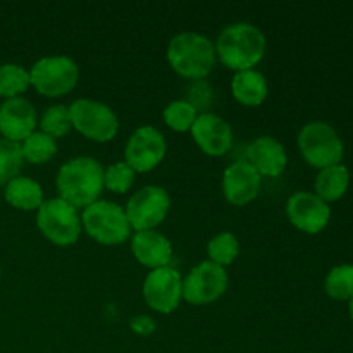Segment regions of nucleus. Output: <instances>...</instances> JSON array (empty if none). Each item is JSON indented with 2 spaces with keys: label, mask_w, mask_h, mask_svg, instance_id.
I'll use <instances>...</instances> for the list:
<instances>
[{
  "label": "nucleus",
  "mask_w": 353,
  "mask_h": 353,
  "mask_svg": "<svg viewBox=\"0 0 353 353\" xmlns=\"http://www.w3.org/2000/svg\"><path fill=\"white\" fill-rule=\"evenodd\" d=\"M143 296L148 305L162 314L178 309L183 296L181 276L172 268L154 269L143 283Z\"/></svg>",
  "instance_id": "12"
},
{
  "label": "nucleus",
  "mask_w": 353,
  "mask_h": 353,
  "mask_svg": "<svg viewBox=\"0 0 353 353\" xmlns=\"http://www.w3.org/2000/svg\"><path fill=\"white\" fill-rule=\"evenodd\" d=\"M286 214L299 230L316 234L327 226L331 209L326 202L309 192L293 193L286 203Z\"/></svg>",
  "instance_id": "13"
},
{
  "label": "nucleus",
  "mask_w": 353,
  "mask_h": 353,
  "mask_svg": "<svg viewBox=\"0 0 353 353\" xmlns=\"http://www.w3.org/2000/svg\"><path fill=\"white\" fill-rule=\"evenodd\" d=\"M40 126L41 131L50 134L52 138H59L68 134L72 128L69 107L57 103V105H52L48 107V109H45V112L41 114Z\"/></svg>",
  "instance_id": "26"
},
{
  "label": "nucleus",
  "mask_w": 353,
  "mask_h": 353,
  "mask_svg": "<svg viewBox=\"0 0 353 353\" xmlns=\"http://www.w3.org/2000/svg\"><path fill=\"white\" fill-rule=\"evenodd\" d=\"M265 37L250 23H234L224 28L217 38L216 55L226 68L236 72L252 69L262 61Z\"/></svg>",
  "instance_id": "2"
},
{
  "label": "nucleus",
  "mask_w": 353,
  "mask_h": 353,
  "mask_svg": "<svg viewBox=\"0 0 353 353\" xmlns=\"http://www.w3.org/2000/svg\"><path fill=\"white\" fill-rule=\"evenodd\" d=\"M186 102L195 107V110H209L212 103V88L205 79H195L186 88Z\"/></svg>",
  "instance_id": "30"
},
{
  "label": "nucleus",
  "mask_w": 353,
  "mask_h": 353,
  "mask_svg": "<svg viewBox=\"0 0 353 353\" xmlns=\"http://www.w3.org/2000/svg\"><path fill=\"white\" fill-rule=\"evenodd\" d=\"M192 134L199 147L214 157L224 155L233 145L231 126L223 117L212 112H203L196 116V121L192 126Z\"/></svg>",
  "instance_id": "14"
},
{
  "label": "nucleus",
  "mask_w": 353,
  "mask_h": 353,
  "mask_svg": "<svg viewBox=\"0 0 353 353\" xmlns=\"http://www.w3.org/2000/svg\"><path fill=\"white\" fill-rule=\"evenodd\" d=\"M37 224L47 240L61 247L76 243L81 233L78 212L62 199H52L41 203L37 214Z\"/></svg>",
  "instance_id": "7"
},
{
  "label": "nucleus",
  "mask_w": 353,
  "mask_h": 353,
  "mask_svg": "<svg viewBox=\"0 0 353 353\" xmlns=\"http://www.w3.org/2000/svg\"><path fill=\"white\" fill-rule=\"evenodd\" d=\"M37 126V112L26 99H7L0 105V133L10 141H24Z\"/></svg>",
  "instance_id": "15"
},
{
  "label": "nucleus",
  "mask_w": 353,
  "mask_h": 353,
  "mask_svg": "<svg viewBox=\"0 0 353 353\" xmlns=\"http://www.w3.org/2000/svg\"><path fill=\"white\" fill-rule=\"evenodd\" d=\"M164 137L154 126H141L131 134L126 145V164L134 172H148L157 168L165 155Z\"/></svg>",
  "instance_id": "11"
},
{
  "label": "nucleus",
  "mask_w": 353,
  "mask_h": 353,
  "mask_svg": "<svg viewBox=\"0 0 353 353\" xmlns=\"http://www.w3.org/2000/svg\"><path fill=\"white\" fill-rule=\"evenodd\" d=\"M299 147L303 159L319 169L338 165L343 159V141L334 128L323 121L305 124L299 134Z\"/></svg>",
  "instance_id": "4"
},
{
  "label": "nucleus",
  "mask_w": 353,
  "mask_h": 353,
  "mask_svg": "<svg viewBox=\"0 0 353 353\" xmlns=\"http://www.w3.org/2000/svg\"><path fill=\"white\" fill-rule=\"evenodd\" d=\"M348 309H350V317L353 319V296L350 299V305H348Z\"/></svg>",
  "instance_id": "32"
},
{
  "label": "nucleus",
  "mask_w": 353,
  "mask_h": 353,
  "mask_svg": "<svg viewBox=\"0 0 353 353\" xmlns=\"http://www.w3.org/2000/svg\"><path fill=\"white\" fill-rule=\"evenodd\" d=\"M131 250L140 264L150 269L168 268L172 259V245L157 231H138L131 241Z\"/></svg>",
  "instance_id": "18"
},
{
  "label": "nucleus",
  "mask_w": 353,
  "mask_h": 353,
  "mask_svg": "<svg viewBox=\"0 0 353 353\" xmlns=\"http://www.w3.org/2000/svg\"><path fill=\"white\" fill-rule=\"evenodd\" d=\"M134 181V171L126 162H116L109 165L103 174V186L114 193H126Z\"/></svg>",
  "instance_id": "29"
},
{
  "label": "nucleus",
  "mask_w": 353,
  "mask_h": 353,
  "mask_svg": "<svg viewBox=\"0 0 353 353\" xmlns=\"http://www.w3.org/2000/svg\"><path fill=\"white\" fill-rule=\"evenodd\" d=\"M6 200L7 203L21 210L40 209L43 203V190L34 179L17 176L6 185Z\"/></svg>",
  "instance_id": "20"
},
{
  "label": "nucleus",
  "mask_w": 353,
  "mask_h": 353,
  "mask_svg": "<svg viewBox=\"0 0 353 353\" xmlns=\"http://www.w3.org/2000/svg\"><path fill=\"white\" fill-rule=\"evenodd\" d=\"M228 274L224 268L205 261L192 269L183 281V299L193 305L212 303L226 292Z\"/></svg>",
  "instance_id": "10"
},
{
  "label": "nucleus",
  "mask_w": 353,
  "mask_h": 353,
  "mask_svg": "<svg viewBox=\"0 0 353 353\" xmlns=\"http://www.w3.org/2000/svg\"><path fill=\"white\" fill-rule=\"evenodd\" d=\"M83 226L86 233L103 245L123 243L130 238V223L123 207L107 200H97L92 205L85 207Z\"/></svg>",
  "instance_id": "5"
},
{
  "label": "nucleus",
  "mask_w": 353,
  "mask_h": 353,
  "mask_svg": "<svg viewBox=\"0 0 353 353\" xmlns=\"http://www.w3.org/2000/svg\"><path fill=\"white\" fill-rule=\"evenodd\" d=\"M207 252H209L210 262L224 268V265L233 264L234 259L238 257V254H240V243H238L236 236L233 233L224 231V233L216 234L209 241Z\"/></svg>",
  "instance_id": "25"
},
{
  "label": "nucleus",
  "mask_w": 353,
  "mask_h": 353,
  "mask_svg": "<svg viewBox=\"0 0 353 353\" xmlns=\"http://www.w3.org/2000/svg\"><path fill=\"white\" fill-rule=\"evenodd\" d=\"M326 293L334 300H348L353 296V265H336L326 278Z\"/></svg>",
  "instance_id": "27"
},
{
  "label": "nucleus",
  "mask_w": 353,
  "mask_h": 353,
  "mask_svg": "<svg viewBox=\"0 0 353 353\" xmlns=\"http://www.w3.org/2000/svg\"><path fill=\"white\" fill-rule=\"evenodd\" d=\"M72 128L93 141L112 140L119 130V121L107 103L79 99L69 107Z\"/></svg>",
  "instance_id": "8"
},
{
  "label": "nucleus",
  "mask_w": 353,
  "mask_h": 353,
  "mask_svg": "<svg viewBox=\"0 0 353 353\" xmlns=\"http://www.w3.org/2000/svg\"><path fill=\"white\" fill-rule=\"evenodd\" d=\"M21 150H23V157L31 164H43L57 154V143L50 134L43 131H34L23 141Z\"/></svg>",
  "instance_id": "22"
},
{
  "label": "nucleus",
  "mask_w": 353,
  "mask_h": 353,
  "mask_svg": "<svg viewBox=\"0 0 353 353\" xmlns=\"http://www.w3.org/2000/svg\"><path fill=\"white\" fill-rule=\"evenodd\" d=\"M79 79V68L71 57H41L30 71V83L45 97H61L71 92Z\"/></svg>",
  "instance_id": "6"
},
{
  "label": "nucleus",
  "mask_w": 353,
  "mask_h": 353,
  "mask_svg": "<svg viewBox=\"0 0 353 353\" xmlns=\"http://www.w3.org/2000/svg\"><path fill=\"white\" fill-rule=\"evenodd\" d=\"M171 207L168 192L161 186H145L134 193L126 205V217L137 231H152L165 219Z\"/></svg>",
  "instance_id": "9"
},
{
  "label": "nucleus",
  "mask_w": 353,
  "mask_h": 353,
  "mask_svg": "<svg viewBox=\"0 0 353 353\" xmlns=\"http://www.w3.org/2000/svg\"><path fill=\"white\" fill-rule=\"evenodd\" d=\"M23 162L24 157L21 145L0 138V186L17 178L19 171L23 169Z\"/></svg>",
  "instance_id": "23"
},
{
  "label": "nucleus",
  "mask_w": 353,
  "mask_h": 353,
  "mask_svg": "<svg viewBox=\"0 0 353 353\" xmlns=\"http://www.w3.org/2000/svg\"><path fill=\"white\" fill-rule=\"evenodd\" d=\"M261 174L248 162L238 161L226 169L223 178L224 196L233 205H245L259 195Z\"/></svg>",
  "instance_id": "16"
},
{
  "label": "nucleus",
  "mask_w": 353,
  "mask_h": 353,
  "mask_svg": "<svg viewBox=\"0 0 353 353\" xmlns=\"http://www.w3.org/2000/svg\"><path fill=\"white\" fill-rule=\"evenodd\" d=\"M130 326L137 334L147 336V334H152L155 331V321L148 316H137L134 319H131Z\"/></svg>",
  "instance_id": "31"
},
{
  "label": "nucleus",
  "mask_w": 353,
  "mask_h": 353,
  "mask_svg": "<svg viewBox=\"0 0 353 353\" xmlns=\"http://www.w3.org/2000/svg\"><path fill=\"white\" fill-rule=\"evenodd\" d=\"M248 164L261 176H279L286 168L285 147L272 137H261L252 141L247 148Z\"/></svg>",
  "instance_id": "17"
},
{
  "label": "nucleus",
  "mask_w": 353,
  "mask_h": 353,
  "mask_svg": "<svg viewBox=\"0 0 353 353\" xmlns=\"http://www.w3.org/2000/svg\"><path fill=\"white\" fill-rule=\"evenodd\" d=\"M164 121L172 130L188 131L196 121V110L186 100H174L164 109Z\"/></svg>",
  "instance_id": "28"
},
{
  "label": "nucleus",
  "mask_w": 353,
  "mask_h": 353,
  "mask_svg": "<svg viewBox=\"0 0 353 353\" xmlns=\"http://www.w3.org/2000/svg\"><path fill=\"white\" fill-rule=\"evenodd\" d=\"M30 72L17 64L0 65V97L16 99L30 86Z\"/></svg>",
  "instance_id": "24"
},
{
  "label": "nucleus",
  "mask_w": 353,
  "mask_h": 353,
  "mask_svg": "<svg viewBox=\"0 0 353 353\" xmlns=\"http://www.w3.org/2000/svg\"><path fill=\"white\" fill-rule=\"evenodd\" d=\"M231 90L238 102L243 105H259L268 97V79L264 74L254 69H247V71H240L234 74L233 83H231Z\"/></svg>",
  "instance_id": "19"
},
{
  "label": "nucleus",
  "mask_w": 353,
  "mask_h": 353,
  "mask_svg": "<svg viewBox=\"0 0 353 353\" xmlns=\"http://www.w3.org/2000/svg\"><path fill=\"white\" fill-rule=\"evenodd\" d=\"M350 185V172L345 165H331V168L321 169L316 178V195L323 202H334L340 200L347 193Z\"/></svg>",
  "instance_id": "21"
},
{
  "label": "nucleus",
  "mask_w": 353,
  "mask_h": 353,
  "mask_svg": "<svg viewBox=\"0 0 353 353\" xmlns=\"http://www.w3.org/2000/svg\"><path fill=\"white\" fill-rule=\"evenodd\" d=\"M168 59L183 78L203 79L216 64V45L203 34L185 31L169 41Z\"/></svg>",
  "instance_id": "3"
},
{
  "label": "nucleus",
  "mask_w": 353,
  "mask_h": 353,
  "mask_svg": "<svg viewBox=\"0 0 353 353\" xmlns=\"http://www.w3.org/2000/svg\"><path fill=\"white\" fill-rule=\"evenodd\" d=\"M102 164L93 157H76L65 162L57 174L61 199L72 207H88L97 202L103 190Z\"/></svg>",
  "instance_id": "1"
}]
</instances>
